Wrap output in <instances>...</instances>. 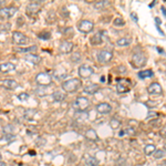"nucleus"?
<instances>
[{
  "mask_svg": "<svg viewBox=\"0 0 166 166\" xmlns=\"http://www.w3.org/2000/svg\"><path fill=\"white\" fill-rule=\"evenodd\" d=\"M81 85H82L81 80L73 78V79H70L68 80V81L63 82V83H62V89L69 93H73L79 90L80 87H81Z\"/></svg>",
  "mask_w": 166,
  "mask_h": 166,
  "instance_id": "obj_1",
  "label": "nucleus"
},
{
  "mask_svg": "<svg viewBox=\"0 0 166 166\" xmlns=\"http://www.w3.org/2000/svg\"><path fill=\"white\" fill-rule=\"evenodd\" d=\"M90 105V102H89V98H84V96H79L76 98V100L73 103L74 110L78 111V112H84L87 107Z\"/></svg>",
  "mask_w": 166,
  "mask_h": 166,
  "instance_id": "obj_2",
  "label": "nucleus"
},
{
  "mask_svg": "<svg viewBox=\"0 0 166 166\" xmlns=\"http://www.w3.org/2000/svg\"><path fill=\"white\" fill-rule=\"evenodd\" d=\"M132 63L135 68H142L146 63V56L143 52H136L132 56Z\"/></svg>",
  "mask_w": 166,
  "mask_h": 166,
  "instance_id": "obj_3",
  "label": "nucleus"
},
{
  "mask_svg": "<svg viewBox=\"0 0 166 166\" xmlns=\"http://www.w3.org/2000/svg\"><path fill=\"white\" fill-rule=\"evenodd\" d=\"M132 87V82L129 79H121L118 80V85H116V90L118 93H126L131 90Z\"/></svg>",
  "mask_w": 166,
  "mask_h": 166,
  "instance_id": "obj_4",
  "label": "nucleus"
},
{
  "mask_svg": "<svg viewBox=\"0 0 166 166\" xmlns=\"http://www.w3.org/2000/svg\"><path fill=\"white\" fill-rule=\"evenodd\" d=\"M36 82L41 87H47L51 83V75L49 73H45V72L38 73L36 76Z\"/></svg>",
  "mask_w": 166,
  "mask_h": 166,
  "instance_id": "obj_5",
  "label": "nucleus"
},
{
  "mask_svg": "<svg viewBox=\"0 0 166 166\" xmlns=\"http://www.w3.org/2000/svg\"><path fill=\"white\" fill-rule=\"evenodd\" d=\"M93 28H94V25L92 21H89V20H82L78 23V29L83 33H89L93 30Z\"/></svg>",
  "mask_w": 166,
  "mask_h": 166,
  "instance_id": "obj_6",
  "label": "nucleus"
},
{
  "mask_svg": "<svg viewBox=\"0 0 166 166\" xmlns=\"http://www.w3.org/2000/svg\"><path fill=\"white\" fill-rule=\"evenodd\" d=\"M17 12V8L14 7H6V8L0 9V18L3 20L9 19V18L14 17Z\"/></svg>",
  "mask_w": 166,
  "mask_h": 166,
  "instance_id": "obj_7",
  "label": "nucleus"
},
{
  "mask_svg": "<svg viewBox=\"0 0 166 166\" xmlns=\"http://www.w3.org/2000/svg\"><path fill=\"white\" fill-rule=\"evenodd\" d=\"M12 40H14V43H16V44L18 45L27 44V42L29 41L27 36H25L22 32H19V31L14 32V34H12Z\"/></svg>",
  "mask_w": 166,
  "mask_h": 166,
  "instance_id": "obj_8",
  "label": "nucleus"
},
{
  "mask_svg": "<svg viewBox=\"0 0 166 166\" xmlns=\"http://www.w3.org/2000/svg\"><path fill=\"white\" fill-rule=\"evenodd\" d=\"M113 58V53L109 50H101L98 54V60L100 63H107L110 62Z\"/></svg>",
  "mask_w": 166,
  "mask_h": 166,
  "instance_id": "obj_9",
  "label": "nucleus"
},
{
  "mask_svg": "<svg viewBox=\"0 0 166 166\" xmlns=\"http://www.w3.org/2000/svg\"><path fill=\"white\" fill-rule=\"evenodd\" d=\"M40 8H41L40 2H31L27 7V14L30 16V17H33V16H36L39 12Z\"/></svg>",
  "mask_w": 166,
  "mask_h": 166,
  "instance_id": "obj_10",
  "label": "nucleus"
},
{
  "mask_svg": "<svg viewBox=\"0 0 166 166\" xmlns=\"http://www.w3.org/2000/svg\"><path fill=\"white\" fill-rule=\"evenodd\" d=\"M92 74H93V69L91 67H89V65L83 64L79 68V75L81 78L87 79V78H90Z\"/></svg>",
  "mask_w": 166,
  "mask_h": 166,
  "instance_id": "obj_11",
  "label": "nucleus"
},
{
  "mask_svg": "<svg viewBox=\"0 0 166 166\" xmlns=\"http://www.w3.org/2000/svg\"><path fill=\"white\" fill-rule=\"evenodd\" d=\"M72 49H73V43L70 42V41H62L59 45L60 52L63 54L70 53L71 51H72Z\"/></svg>",
  "mask_w": 166,
  "mask_h": 166,
  "instance_id": "obj_12",
  "label": "nucleus"
},
{
  "mask_svg": "<svg viewBox=\"0 0 166 166\" xmlns=\"http://www.w3.org/2000/svg\"><path fill=\"white\" fill-rule=\"evenodd\" d=\"M147 92L152 95H160V94H162V87H160V83L154 82L147 87Z\"/></svg>",
  "mask_w": 166,
  "mask_h": 166,
  "instance_id": "obj_13",
  "label": "nucleus"
},
{
  "mask_svg": "<svg viewBox=\"0 0 166 166\" xmlns=\"http://www.w3.org/2000/svg\"><path fill=\"white\" fill-rule=\"evenodd\" d=\"M96 111H98L100 114H107V113H110L112 111V107L109 103H100V104L96 105Z\"/></svg>",
  "mask_w": 166,
  "mask_h": 166,
  "instance_id": "obj_14",
  "label": "nucleus"
},
{
  "mask_svg": "<svg viewBox=\"0 0 166 166\" xmlns=\"http://www.w3.org/2000/svg\"><path fill=\"white\" fill-rule=\"evenodd\" d=\"M14 70H16V65L11 62H5V63L0 64V72L1 73H9Z\"/></svg>",
  "mask_w": 166,
  "mask_h": 166,
  "instance_id": "obj_15",
  "label": "nucleus"
},
{
  "mask_svg": "<svg viewBox=\"0 0 166 166\" xmlns=\"http://www.w3.org/2000/svg\"><path fill=\"white\" fill-rule=\"evenodd\" d=\"M1 85H2L3 87H6V89H9V90H14V89H16L19 84H18L17 81H14V80L12 79H5L1 81Z\"/></svg>",
  "mask_w": 166,
  "mask_h": 166,
  "instance_id": "obj_16",
  "label": "nucleus"
},
{
  "mask_svg": "<svg viewBox=\"0 0 166 166\" xmlns=\"http://www.w3.org/2000/svg\"><path fill=\"white\" fill-rule=\"evenodd\" d=\"M25 60L27 62H29V63H31V64H38L41 61V58L39 56H37V54L29 53L27 56H25Z\"/></svg>",
  "mask_w": 166,
  "mask_h": 166,
  "instance_id": "obj_17",
  "label": "nucleus"
},
{
  "mask_svg": "<svg viewBox=\"0 0 166 166\" xmlns=\"http://www.w3.org/2000/svg\"><path fill=\"white\" fill-rule=\"evenodd\" d=\"M98 89H100V87H98V84H94V83H92V84L87 85L83 91H84V93H87V94H90V95H92V94H94V93L98 92Z\"/></svg>",
  "mask_w": 166,
  "mask_h": 166,
  "instance_id": "obj_18",
  "label": "nucleus"
},
{
  "mask_svg": "<svg viewBox=\"0 0 166 166\" xmlns=\"http://www.w3.org/2000/svg\"><path fill=\"white\" fill-rule=\"evenodd\" d=\"M53 76L56 80H63L67 78V72L64 69H58V70L53 71Z\"/></svg>",
  "mask_w": 166,
  "mask_h": 166,
  "instance_id": "obj_19",
  "label": "nucleus"
},
{
  "mask_svg": "<svg viewBox=\"0 0 166 166\" xmlns=\"http://www.w3.org/2000/svg\"><path fill=\"white\" fill-rule=\"evenodd\" d=\"M90 41H91V43H92V44H94V45L100 44V43L102 42V32H96L94 36H92V37H91Z\"/></svg>",
  "mask_w": 166,
  "mask_h": 166,
  "instance_id": "obj_20",
  "label": "nucleus"
},
{
  "mask_svg": "<svg viewBox=\"0 0 166 166\" xmlns=\"http://www.w3.org/2000/svg\"><path fill=\"white\" fill-rule=\"evenodd\" d=\"M52 98L56 102H61L65 98V94L61 91H56V92L52 93Z\"/></svg>",
  "mask_w": 166,
  "mask_h": 166,
  "instance_id": "obj_21",
  "label": "nucleus"
},
{
  "mask_svg": "<svg viewBox=\"0 0 166 166\" xmlns=\"http://www.w3.org/2000/svg\"><path fill=\"white\" fill-rule=\"evenodd\" d=\"M131 42H132L131 38H122V39H118L116 41V44L118 47H127V45L131 44Z\"/></svg>",
  "mask_w": 166,
  "mask_h": 166,
  "instance_id": "obj_22",
  "label": "nucleus"
},
{
  "mask_svg": "<svg viewBox=\"0 0 166 166\" xmlns=\"http://www.w3.org/2000/svg\"><path fill=\"white\" fill-rule=\"evenodd\" d=\"M154 75L152 70H145V71H141L138 72V78L140 79H147V78H152Z\"/></svg>",
  "mask_w": 166,
  "mask_h": 166,
  "instance_id": "obj_23",
  "label": "nucleus"
},
{
  "mask_svg": "<svg viewBox=\"0 0 166 166\" xmlns=\"http://www.w3.org/2000/svg\"><path fill=\"white\" fill-rule=\"evenodd\" d=\"M85 164H87V166H98V160L95 157H92V156H87L85 157Z\"/></svg>",
  "mask_w": 166,
  "mask_h": 166,
  "instance_id": "obj_24",
  "label": "nucleus"
},
{
  "mask_svg": "<svg viewBox=\"0 0 166 166\" xmlns=\"http://www.w3.org/2000/svg\"><path fill=\"white\" fill-rule=\"evenodd\" d=\"M155 152H156V147H155V145H153V144H149V145H146L145 149H144V153L146 155H149V156L154 154Z\"/></svg>",
  "mask_w": 166,
  "mask_h": 166,
  "instance_id": "obj_25",
  "label": "nucleus"
},
{
  "mask_svg": "<svg viewBox=\"0 0 166 166\" xmlns=\"http://www.w3.org/2000/svg\"><path fill=\"white\" fill-rule=\"evenodd\" d=\"M85 137L89 138V140H98V135H96V132L94 131V129H87V133H85Z\"/></svg>",
  "mask_w": 166,
  "mask_h": 166,
  "instance_id": "obj_26",
  "label": "nucleus"
},
{
  "mask_svg": "<svg viewBox=\"0 0 166 166\" xmlns=\"http://www.w3.org/2000/svg\"><path fill=\"white\" fill-rule=\"evenodd\" d=\"M47 90H48V89H47L45 87H41V85H39V87H37V90H36V93L40 96H44L49 93Z\"/></svg>",
  "mask_w": 166,
  "mask_h": 166,
  "instance_id": "obj_27",
  "label": "nucleus"
},
{
  "mask_svg": "<svg viewBox=\"0 0 166 166\" xmlns=\"http://www.w3.org/2000/svg\"><path fill=\"white\" fill-rule=\"evenodd\" d=\"M18 52H22V53H29V52H34L37 51V47L36 45H31L29 48H23V49H17Z\"/></svg>",
  "mask_w": 166,
  "mask_h": 166,
  "instance_id": "obj_28",
  "label": "nucleus"
},
{
  "mask_svg": "<svg viewBox=\"0 0 166 166\" xmlns=\"http://www.w3.org/2000/svg\"><path fill=\"white\" fill-rule=\"evenodd\" d=\"M109 5H110L109 1H98V2H96L95 5H94V8L98 9V10H101V9H103L104 7L109 6Z\"/></svg>",
  "mask_w": 166,
  "mask_h": 166,
  "instance_id": "obj_29",
  "label": "nucleus"
},
{
  "mask_svg": "<svg viewBox=\"0 0 166 166\" xmlns=\"http://www.w3.org/2000/svg\"><path fill=\"white\" fill-rule=\"evenodd\" d=\"M110 125L111 127H112L113 129H116L120 127V125H121V122L118 121V120H116V118H113L112 121L110 122Z\"/></svg>",
  "mask_w": 166,
  "mask_h": 166,
  "instance_id": "obj_30",
  "label": "nucleus"
},
{
  "mask_svg": "<svg viewBox=\"0 0 166 166\" xmlns=\"http://www.w3.org/2000/svg\"><path fill=\"white\" fill-rule=\"evenodd\" d=\"M154 156L156 160H157V158H162L165 156V152H164L163 149H157V151L154 153Z\"/></svg>",
  "mask_w": 166,
  "mask_h": 166,
  "instance_id": "obj_31",
  "label": "nucleus"
},
{
  "mask_svg": "<svg viewBox=\"0 0 166 166\" xmlns=\"http://www.w3.org/2000/svg\"><path fill=\"white\" fill-rule=\"evenodd\" d=\"M18 98H19L20 101H27L29 98V94L28 93H20L19 95H18Z\"/></svg>",
  "mask_w": 166,
  "mask_h": 166,
  "instance_id": "obj_32",
  "label": "nucleus"
},
{
  "mask_svg": "<svg viewBox=\"0 0 166 166\" xmlns=\"http://www.w3.org/2000/svg\"><path fill=\"white\" fill-rule=\"evenodd\" d=\"M10 29V23H3L0 25V31H8Z\"/></svg>",
  "mask_w": 166,
  "mask_h": 166,
  "instance_id": "obj_33",
  "label": "nucleus"
},
{
  "mask_svg": "<svg viewBox=\"0 0 166 166\" xmlns=\"http://www.w3.org/2000/svg\"><path fill=\"white\" fill-rule=\"evenodd\" d=\"M113 23L115 25H124V21L121 19V18H116V19L113 21Z\"/></svg>",
  "mask_w": 166,
  "mask_h": 166,
  "instance_id": "obj_34",
  "label": "nucleus"
},
{
  "mask_svg": "<svg viewBox=\"0 0 166 166\" xmlns=\"http://www.w3.org/2000/svg\"><path fill=\"white\" fill-rule=\"evenodd\" d=\"M157 116V113H155V112H149V118H147V120H151V118H154Z\"/></svg>",
  "mask_w": 166,
  "mask_h": 166,
  "instance_id": "obj_35",
  "label": "nucleus"
},
{
  "mask_svg": "<svg viewBox=\"0 0 166 166\" xmlns=\"http://www.w3.org/2000/svg\"><path fill=\"white\" fill-rule=\"evenodd\" d=\"M125 133H129V135H132V134H134V129H125Z\"/></svg>",
  "mask_w": 166,
  "mask_h": 166,
  "instance_id": "obj_36",
  "label": "nucleus"
},
{
  "mask_svg": "<svg viewBox=\"0 0 166 166\" xmlns=\"http://www.w3.org/2000/svg\"><path fill=\"white\" fill-rule=\"evenodd\" d=\"M160 134H162L163 137H166V127H164V129L160 131Z\"/></svg>",
  "mask_w": 166,
  "mask_h": 166,
  "instance_id": "obj_37",
  "label": "nucleus"
},
{
  "mask_svg": "<svg viewBox=\"0 0 166 166\" xmlns=\"http://www.w3.org/2000/svg\"><path fill=\"white\" fill-rule=\"evenodd\" d=\"M131 17L133 18V20H134L135 22H136V21H137V17H136V14H131Z\"/></svg>",
  "mask_w": 166,
  "mask_h": 166,
  "instance_id": "obj_38",
  "label": "nucleus"
},
{
  "mask_svg": "<svg viewBox=\"0 0 166 166\" xmlns=\"http://www.w3.org/2000/svg\"><path fill=\"white\" fill-rule=\"evenodd\" d=\"M124 134H125V131H123V129H122L121 132L118 133V135H120V136H123V135H124Z\"/></svg>",
  "mask_w": 166,
  "mask_h": 166,
  "instance_id": "obj_39",
  "label": "nucleus"
},
{
  "mask_svg": "<svg viewBox=\"0 0 166 166\" xmlns=\"http://www.w3.org/2000/svg\"><path fill=\"white\" fill-rule=\"evenodd\" d=\"M162 11H163L164 16H166V10H165V8H164V7H162Z\"/></svg>",
  "mask_w": 166,
  "mask_h": 166,
  "instance_id": "obj_40",
  "label": "nucleus"
},
{
  "mask_svg": "<svg viewBox=\"0 0 166 166\" xmlns=\"http://www.w3.org/2000/svg\"><path fill=\"white\" fill-rule=\"evenodd\" d=\"M0 166H7L6 163H3L2 160H0Z\"/></svg>",
  "mask_w": 166,
  "mask_h": 166,
  "instance_id": "obj_41",
  "label": "nucleus"
},
{
  "mask_svg": "<svg viewBox=\"0 0 166 166\" xmlns=\"http://www.w3.org/2000/svg\"><path fill=\"white\" fill-rule=\"evenodd\" d=\"M5 2H6L5 0H0V6H2V5H5Z\"/></svg>",
  "mask_w": 166,
  "mask_h": 166,
  "instance_id": "obj_42",
  "label": "nucleus"
},
{
  "mask_svg": "<svg viewBox=\"0 0 166 166\" xmlns=\"http://www.w3.org/2000/svg\"><path fill=\"white\" fill-rule=\"evenodd\" d=\"M164 149H166V144H165V145H164Z\"/></svg>",
  "mask_w": 166,
  "mask_h": 166,
  "instance_id": "obj_43",
  "label": "nucleus"
},
{
  "mask_svg": "<svg viewBox=\"0 0 166 166\" xmlns=\"http://www.w3.org/2000/svg\"><path fill=\"white\" fill-rule=\"evenodd\" d=\"M0 160H1V154H0Z\"/></svg>",
  "mask_w": 166,
  "mask_h": 166,
  "instance_id": "obj_44",
  "label": "nucleus"
}]
</instances>
